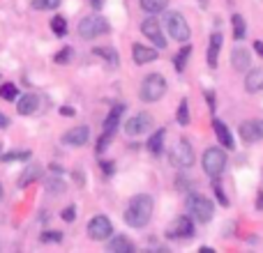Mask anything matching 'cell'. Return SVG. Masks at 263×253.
<instances>
[{
	"mask_svg": "<svg viewBox=\"0 0 263 253\" xmlns=\"http://www.w3.org/2000/svg\"><path fill=\"white\" fill-rule=\"evenodd\" d=\"M153 207H155V203H153V198H150L148 194L134 196L132 203H129V207L125 209V223L132 226V228L148 226L150 217H153Z\"/></svg>",
	"mask_w": 263,
	"mask_h": 253,
	"instance_id": "6da1fadb",
	"label": "cell"
},
{
	"mask_svg": "<svg viewBox=\"0 0 263 253\" xmlns=\"http://www.w3.org/2000/svg\"><path fill=\"white\" fill-rule=\"evenodd\" d=\"M164 92H166V81H164L162 74H150V76L143 78V83H141V99L148 101V104H153V101H159L164 97Z\"/></svg>",
	"mask_w": 263,
	"mask_h": 253,
	"instance_id": "7a4b0ae2",
	"label": "cell"
},
{
	"mask_svg": "<svg viewBox=\"0 0 263 253\" xmlns=\"http://www.w3.org/2000/svg\"><path fill=\"white\" fill-rule=\"evenodd\" d=\"M106 32H109V21L104 16H100V14H90V16H86L79 23V35L83 39H95V37L106 35Z\"/></svg>",
	"mask_w": 263,
	"mask_h": 253,
	"instance_id": "3957f363",
	"label": "cell"
},
{
	"mask_svg": "<svg viewBox=\"0 0 263 253\" xmlns=\"http://www.w3.org/2000/svg\"><path fill=\"white\" fill-rule=\"evenodd\" d=\"M224 168H227V154H224V150H219V147L205 150L203 152V171L208 173L213 180H217V177L222 175Z\"/></svg>",
	"mask_w": 263,
	"mask_h": 253,
	"instance_id": "277c9868",
	"label": "cell"
},
{
	"mask_svg": "<svg viewBox=\"0 0 263 253\" xmlns=\"http://www.w3.org/2000/svg\"><path fill=\"white\" fill-rule=\"evenodd\" d=\"M187 207H190L192 217H194L196 221H201V223H208L210 219H213V212H215L213 200L205 198V196H201V194L190 196V200H187Z\"/></svg>",
	"mask_w": 263,
	"mask_h": 253,
	"instance_id": "5b68a950",
	"label": "cell"
},
{
	"mask_svg": "<svg viewBox=\"0 0 263 253\" xmlns=\"http://www.w3.org/2000/svg\"><path fill=\"white\" fill-rule=\"evenodd\" d=\"M111 235H114V226H111V221L104 214H97V217L90 219V223H88V237H90V240L104 242V240H109Z\"/></svg>",
	"mask_w": 263,
	"mask_h": 253,
	"instance_id": "8992f818",
	"label": "cell"
},
{
	"mask_svg": "<svg viewBox=\"0 0 263 253\" xmlns=\"http://www.w3.org/2000/svg\"><path fill=\"white\" fill-rule=\"evenodd\" d=\"M171 163L178 168H190L194 163V150H192L190 140L180 138L171 150Z\"/></svg>",
	"mask_w": 263,
	"mask_h": 253,
	"instance_id": "52a82bcc",
	"label": "cell"
},
{
	"mask_svg": "<svg viewBox=\"0 0 263 253\" xmlns=\"http://www.w3.org/2000/svg\"><path fill=\"white\" fill-rule=\"evenodd\" d=\"M166 26H168V32H171V37L176 41H187L190 39V26H187V21L182 18V14L178 12H171L166 16Z\"/></svg>",
	"mask_w": 263,
	"mask_h": 253,
	"instance_id": "ba28073f",
	"label": "cell"
},
{
	"mask_svg": "<svg viewBox=\"0 0 263 253\" xmlns=\"http://www.w3.org/2000/svg\"><path fill=\"white\" fill-rule=\"evenodd\" d=\"M141 32H143L145 37H148L150 41H153L157 49H164L166 46V37L162 35V28H159V21L155 16H150V18H145L143 23H141Z\"/></svg>",
	"mask_w": 263,
	"mask_h": 253,
	"instance_id": "9c48e42d",
	"label": "cell"
},
{
	"mask_svg": "<svg viewBox=\"0 0 263 253\" xmlns=\"http://www.w3.org/2000/svg\"><path fill=\"white\" fill-rule=\"evenodd\" d=\"M168 237H176V240H187V237L194 235V221L190 217H178L171 226L166 228Z\"/></svg>",
	"mask_w": 263,
	"mask_h": 253,
	"instance_id": "30bf717a",
	"label": "cell"
},
{
	"mask_svg": "<svg viewBox=\"0 0 263 253\" xmlns=\"http://www.w3.org/2000/svg\"><path fill=\"white\" fill-rule=\"evenodd\" d=\"M150 126H153V118H150L148 113H136L134 118H129L127 122H125V134L141 136V134H145Z\"/></svg>",
	"mask_w": 263,
	"mask_h": 253,
	"instance_id": "8fae6325",
	"label": "cell"
},
{
	"mask_svg": "<svg viewBox=\"0 0 263 253\" xmlns=\"http://www.w3.org/2000/svg\"><path fill=\"white\" fill-rule=\"evenodd\" d=\"M88 138H90V129L86 124H81V126H72L69 131H65L63 143L72 145V147H81V145L88 143Z\"/></svg>",
	"mask_w": 263,
	"mask_h": 253,
	"instance_id": "7c38bea8",
	"label": "cell"
},
{
	"mask_svg": "<svg viewBox=\"0 0 263 253\" xmlns=\"http://www.w3.org/2000/svg\"><path fill=\"white\" fill-rule=\"evenodd\" d=\"M240 138L245 143H256L263 138V120H250L240 124Z\"/></svg>",
	"mask_w": 263,
	"mask_h": 253,
	"instance_id": "4fadbf2b",
	"label": "cell"
},
{
	"mask_svg": "<svg viewBox=\"0 0 263 253\" xmlns=\"http://www.w3.org/2000/svg\"><path fill=\"white\" fill-rule=\"evenodd\" d=\"M132 58H134L136 65H145V62L157 60V51L148 49V46H143V44H134L132 46Z\"/></svg>",
	"mask_w": 263,
	"mask_h": 253,
	"instance_id": "5bb4252c",
	"label": "cell"
},
{
	"mask_svg": "<svg viewBox=\"0 0 263 253\" xmlns=\"http://www.w3.org/2000/svg\"><path fill=\"white\" fill-rule=\"evenodd\" d=\"M40 109V97L37 95H23V97H18V101H16V111L21 115H32L35 111Z\"/></svg>",
	"mask_w": 263,
	"mask_h": 253,
	"instance_id": "9a60e30c",
	"label": "cell"
},
{
	"mask_svg": "<svg viewBox=\"0 0 263 253\" xmlns=\"http://www.w3.org/2000/svg\"><path fill=\"white\" fill-rule=\"evenodd\" d=\"M250 62H252L250 51L242 49V46H236V49H233V53H231V65H233V69H238V72H245V69L250 67Z\"/></svg>",
	"mask_w": 263,
	"mask_h": 253,
	"instance_id": "2e32d148",
	"label": "cell"
},
{
	"mask_svg": "<svg viewBox=\"0 0 263 253\" xmlns=\"http://www.w3.org/2000/svg\"><path fill=\"white\" fill-rule=\"evenodd\" d=\"M213 126H215V134H217V140L222 143V147H229V150H233L236 147V143H233V136H231V131H229V126L222 122V120H217L215 118L213 120Z\"/></svg>",
	"mask_w": 263,
	"mask_h": 253,
	"instance_id": "e0dca14e",
	"label": "cell"
},
{
	"mask_svg": "<svg viewBox=\"0 0 263 253\" xmlns=\"http://www.w3.org/2000/svg\"><path fill=\"white\" fill-rule=\"evenodd\" d=\"M245 90L247 92H261L263 90V67L252 69L245 78Z\"/></svg>",
	"mask_w": 263,
	"mask_h": 253,
	"instance_id": "ac0fdd59",
	"label": "cell"
},
{
	"mask_svg": "<svg viewBox=\"0 0 263 253\" xmlns=\"http://www.w3.org/2000/svg\"><path fill=\"white\" fill-rule=\"evenodd\" d=\"M125 113V106L123 104H116L114 109H111V113L106 115V120H104V134H114L116 131V126H118L120 122V115Z\"/></svg>",
	"mask_w": 263,
	"mask_h": 253,
	"instance_id": "d6986e66",
	"label": "cell"
},
{
	"mask_svg": "<svg viewBox=\"0 0 263 253\" xmlns=\"http://www.w3.org/2000/svg\"><path fill=\"white\" fill-rule=\"evenodd\" d=\"M219 49H222V35H219V32H213V37H210V44H208V65L213 69L217 67Z\"/></svg>",
	"mask_w": 263,
	"mask_h": 253,
	"instance_id": "ffe728a7",
	"label": "cell"
},
{
	"mask_svg": "<svg viewBox=\"0 0 263 253\" xmlns=\"http://www.w3.org/2000/svg\"><path fill=\"white\" fill-rule=\"evenodd\" d=\"M106 249H109L111 253H132L134 251V244L127 240V237L123 235H116L114 240H109V244H106Z\"/></svg>",
	"mask_w": 263,
	"mask_h": 253,
	"instance_id": "44dd1931",
	"label": "cell"
},
{
	"mask_svg": "<svg viewBox=\"0 0 263 253\" xmlns=\"http://www.w3.org/2000/svg\"><path fill=\"white\" fill-rule=\"evenodd\" d=\"M35 180H42V166H37V163H30V166L26 168V173L21 175V182H18V186H28V184H32Z\"/></svg>",
	"mask_w": 263,
	"mask_h": 253,
	"instance_id": "7402d4cb",
	"label": "cell"
},
{
	"mask_svg": "<svg viewBox=\"0 0 263 253\" xmlns=\"http://www.w3.org/2000/svg\"><path fill=\"white\" fill-rule=\"evenodd\" d=\"M164 134H166L164 129H157L153 136H150V140H148V150H150L153 154H159V152H162V147H164Z\"/></svg>",
	"mask_w": 263,
	"mask_h": 253,
	"instance_id": "603a6c76",
	"label": "cell"
},
{
	"mask_svg": "<svg viewBox=\"0 0 263 253\" xmlns=\"http://www.w3.org/2000/svg\"><path fill=\"white\" fill-rule=\"evenodd\" d=\"M141 7L148 14H159L168 7V0H141Z\"/></svg>",
	"mask_w": 263,
	"mask_h": 253,
	"instance_id": "cb8c5ba5",
	"label": "cell"
},
{
	"mask_svg": "<svg viewBox=\"0 0 263 253\" xmlns=\"http://www.w3.org/2000/svg\"><path fill=\"white\" fill-rule=\"evenodd\" d=\"M231 23H233V37H236V39H245L247 26H245V21H242L240 14H233V16H231Z\"/></svg>",
	"mask_w": 263,
	"mask_h": 253,
	"instance_id": "d4e9b609",
	"label": "cell"
},
{
	"mask_svg": "<svg viewBox=\"0 0 263 253\" xmlns=\"http://www.w3.org/2000/svg\"><path fill=\"white\" fill-rule=\"evenodd\" d=\"M95 55H97V58H104L106 62L111 65V67H116V65H118V53H116L114 49H109V46H102V49H95Z\"/></svg>",
	"mask_w": 263,
	"mask_h": 253,
	"instance_id": "484cf974",
	"label": "cell"
},
{
	"mask_svg": "<svg viewBox=\"0 0 263 253\" xmlns=\"http://www.w3.org/2000/svg\"><path fill=\"white\" fill-rule=\"evenodd\" d=\"M192 55V46H182L180 51H178L176 60H173V65H176V72H185V65H187V58Z\"/></svg>",
	"mask_w": 263,
	"mask_h": 253,
	"instance_id": "4316f807",
	"label": "cell"
},
{
	"mask_svg": "<svg viewBox=\"0 0 263 253\" xmlns=\"http://www.w3.org/2000/svg\"><path fill=\"white\" fill-rule=\"evenodd\" d=\"M51 30H53L58 37H65L67 35V21H65L63 16H53L51 18Z\"/></svg>",
	"mask_w": 263,
	"mask_h": 253,
	"instance_id": "83f0119b",
	"label": "cell"
},
{
	"mask_svg": "<svg viewBox=\"0 0 263 253\" xmlns=\"http://www.w3.org/2000/svg\"><path fill=\"white\" fill-rule=\"evenodd\" d=\"M0 97H3L5 101H14L18 97V88L14 86V83H5V86L0 88Z\"/></svg>",
	"mask_w": 263,
	"mask_h": 253,
	"instance_id": "f1b7e54d",
	"label": "cell"
},
{
	"mask_svg": "<svg viewBox=\"0 0 263 253\" xmlns=\"http://www.w3.org/2000/svg\"><path fill=\"white\" fill-rule=\"evenodd\" d=\"M178 124H182V126H187L190 124V106H187V99H182L180 101V106H178Z\"/></svg>",
	"mask_w": 263,
	"mask_h": 253,
	"instance_id": "f546056e",
	"label": "cell"
},
{
	"mask_svg": "<svg viewBox=\"0 0 263 253\" xmlns=\"http://www.w3.org/2000/svg\"><path fill=\"white\" fill-rule=\"evenodd\" d=\"M21 159H30V152L28 150H23V152H7V154H3V161L5 163H12V161H21Z\"/></svg>",
	"mask_w": 263,
	"mask_h": 253,
	"instance_id": "4dcf8cb0",
	"label": "cell"
},
{
	"mask_svg": "<svg viewBox=\"0 0 263 253\" xmlns=\"http://www.w3.org/2000/svg\"><path fill=\"white\" fill-rule=\"evenodd\" d=\"M60 5V0H32L35 9H55Z\"/></svg>",
	"mask_w": 263,
	"mask_h": 253,
	"instance_id": "1f68e13d",
	"label": "cell"
},
{
	"mask_svg": "<svg viewBox=\"0 0 263 253\" xmlns=\"http://www.w3.org/2000/svg\"><path fill=\"white\" fill-rule=\"evenodd\" d=\"M69 58H72V49H69V46H65V49L63 51H60V53L58 55H55V62H58V65H63V62H67V60Z\"/></svg>",
	"mask_w": 263,
	"mask_h": 253,
	"instance_id": "d6a6232c",
	"label": "cell"
},
{
	"mask_svg": "<svg viewBox=\"0 0 263 253\" xmlns=\"http://www.w3.org/2000/svg\"><path fill=\"white\" fill-rule=\"evenodd\" d=\"M60 240H63V233L58 230H49L42 235V242H60Z\"/></svg>",
	"mask_w": 263,
	"mask_h": 253,
	"instance_id": "836d02e7",
	"label": "cell"
},
{
	"mask_svg": "<svg viewBox=\"0 0 263 253\" xmlns=\"http://www.w3.org/2000/svg\"><path fill=\"white\" fill-rule=\"evenodd\" d=\"M63 219L65 221H74V219H77V207H74V205H69V207H65L63 209Z\"/></svg>",
	"mask_w": 263,
	"mask_h": 253,
	"instance_id": "e575fe53",
	"label": "cell"
},
{
	"mask_svg": "<svg viewBox=\"0 0 263 253\" xmlns=\"http://www.w3.org/2000/svg\"><path fill=\"white\" fill-rule=\"evenodd\" d=\"M109 140H111V134H104L100 138V143H97V154H102L106 150V145H109Z\"/></svg>",
	"mask_w": 263,
	"mask_h": 253,
	"instance_id": "d590c367",
	"label": "cell"
},
{
	"mask_svg": "<svg viewBox=\"0 0 263 253\" xmlns=\"http://www.w3.org/2000/svg\"><path fill=\"white\" fill-rule=\"evenodd\" d=\"M46 189L49 191H65V184L60 180H53V182H46Z\"/></svg>",
	"mask_w": 263,
	"mask_h": 253,
	"instance_id": "8d00e7d4",
	"label": "cell"
},
{
	"mask_svg": "<svg viewBox=\"0 0 263 253\" xmlns=\"http://www.w3.org/2000/svg\"><path fill=\"white\" fill-rule=\"evenodd\" d=\"M215 194H217L219 203H222V205H229V198H227V196L222 194V189H219V184H215Z\"/></svg>",
	"mask_w": 263,
	"mask_h": 253,
	"instance_id": "74e56055",
	"label": "cell"
},
{
	"mask_svg": "<svg viewBox=\"0 0 263 253\" xmlns=\"http://www.w3.org/2000/svg\"><path fill=\"white\" fill-rule=\"evenodd\" d=\"M5 126H9V118L0 113V129H5Z\"/></svg>",
	"mask_w": 263,
	"mask_h": 253,
	"instance_id": "f35d334b",
	"label": "cell"
},
{
	"mask_svg": "<svg viewBox=\"0 0 263 253\" xmlns=\"http://www.w3.org/2000/svg\"><path fill=\"white\" fill-rule=\"evenodd\" d=\"M205 99H208L210 109H215V97H213V92H208V95H205Z\"/></svg>",
	"mask_w": 263,
	"mask_h": 253,
	"instance_id": "ab89813d",
	"label": "cell"
},
{
	"mask_svg": "<svg viewBox=\"0 0 263 253\" xmlns=\"http://www.w3.org/2000/svg\"><path fill=\"white\" fill-rule=\"evenodd\" d=\"M254 51H259V55H263V41H254Z\"/></svg>",
	"mask_w": 263,
	"mask_h": 253,
	"instance_id": "60d3db41",
	"label": "cell"
},
{
	"mask_svg": "<svg viewBox=\"0 0 263 253\" xmlns=\"http://www.w3.org/2000/svg\"><path fill=\"white\" fill-rule=\"evenodd\" d=\"M60 113H63V115H74V109H67V106H63V109H60Z\"/></svg>",
	"mask_w": 263,
	"mask_h": 253,
	"instance_id": "b9f144b4",
	"label": "cell"
},
{
	"mask_svg": "<svg viewBox=\"0 0 263 253\" xmlns=\"http://www.w3.org/2000/svg\"><path fill=\"white\" fill-rule=\"evenodd\" d=\"M90 5H92V7H95V9H100L102 5H104V0H90Z\"/></svg>",
	"mask_w": 263,
	"mask_h": 253,
	"instance_id": "7bdbcfd3",
	"label": "cell"
},
{
	"mask_svg": "<svg viewBox=\"0 0 263 253\" xmlns=\"http://www.w3.org/2000/svg\"><path fill=\"white\" fill-rule=\"evenodd\" d=\"M102 168H104L106 173H111V171H114V166H111V163H106V161H102Z\"/></svg>",
	"mask_w": 263,
	"mask_h": 253,
	"instance_id": "ee69618b",
	"label": "cell"
},
{
	"mask_svg": "<svg viewBox=\"0 0 263 253\" xmlns=\"http://www.w3.org/2000/svg\"><path fill=\"white\" fill-rule=\"evenodd\" d=\"M256 207H259V209H263V194L259 196V200H256Z\"/></svg>",
	"mask_w": 263,
	"mask_h": 253,
	"instance_id": "f6af8a7d",
	"label": "cell"
},
{
	"mask_svg": "<svg viewBox=\"0 0 263 253\" xmlns=\"http://www.w3.org/2000/svg\"><path fill=\"white\" fill-rule=\"evenodd\" d=\"M0 198H3V186H0Z\"/></svg>",
	"mask_w": 263,
	"mask_h": 253,
	"instance_id": "bcb514c9",
	"label": "cell"
},
{
	"mask_svg": "<svg viewBox=\"0 0 263 253\" xmlns=\"http://www.w3.org/2000/svg\"><path fill=\"white\" fill-rule=\"evenodd\" d=\"M0 147H3V145H0Z\"/></svg>",
	"mask_w": 263,
	"mask_h": 253,
	"instance_id": "7dc6e473",
	"label": "cell"
}]
</instances>
